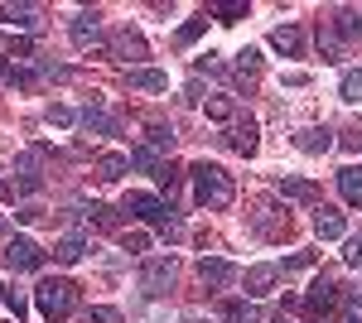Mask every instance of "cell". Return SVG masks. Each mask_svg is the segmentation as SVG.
<instances>
[{
  "instance_id": "cell-1",
  "label": "cell",
  "mask_w": 362,
  "mask_h": 323,
  "mask_svg": "<svg viewBox=\"0 0 362 323\" xmlns=\"http://www.w3.org/2000/svg\"><path fill=\"white\" fill-rule=\"evenodd\" d=\"M121 213L140 217V222H150V227H160V237H169V242H179L184 237V222H179V213H174V203H165L160 193H126V203H121Z\"/></svg>"
},
{
  "instance_id": "cell-2",
  "label": "cell",
  "mask_w": 362,
  "mask_h": 323,
  "mask_svg": "<svg viewBox=\"0 0 362 323\" xmlns=\"http://www.w3.org/2000/svg\"><path fill=\"white\" fill-rule=\"evenodd\" d=\"M189 174H194V198H198V208H232L237 189H232V174H227L223 164L198 160Z\"/></svg>"
},
{
  "instance_id": "cell-3",
  "label": "cell",
  "mask_w": 362,
  "mask_h": 323,
  "mask_svg": "<svg viewBox=\"0 0 362 323\" xmlns=\"http://www.w3.org/2000/svg\"><path fill=\"white\" fill-rule=\"evenodd\" d=\"M34 309H39L49 323L73 319V309H78V285H73V280H39V290H34Z\"/></svg>"
},
{
  "instance_id": "cell-4",
  "label": "cell",
  "mask_w": 362,
  "mask_h": 323,
  "mask_svg": "<svg viewBox=\"0 0 362 323\" xmlns=\"http://www.w3.org/2000/svg\"><path fill=\"white\" fill-rule=\"evenodd\" d=\"M338 304H343V290L334 285V275H314V285H309V295H305V314L314 323H324L338 314Z\"/></svg>"
},
{
  "instance_id": "cell-5",
  "label": "cell",
  "mask_w": 362,
  "mask_h": 323,
  "mask_svg": "<svg viewBox=\"0 0 362 323\" xmlns=\"http://www.w3.org/2000/svg\"><path fill=\"white\" fill-rule=\"evenodd\" d=\"M174 275H179V261L174 256H150V261H140V290L150 299H160V295H169Z\"/></svg>"
},
{
  "instance_id": "cell-6",
  "label": "cell",
  "mask_w": 362,
  "mask_h": 323,
  "mask_svg": "<svg viewBox=\"0 0 362 323\" xmlns=\"http://www.w3.org/2000/svg\"><path fill=\"white\" fill-rule=\"evenodd\" d=\"M0 256H5V266H10V270H44V261H49V251L34 242V237H10Z\"/></svg>"
},
{
  "instance_id": "cell-7",
  "label": "cell",
  "mask_w": 362,
  "mask_h": 323,
  "mask_svg": "<svg viewBox=\"0 0 362 323\" xmlns=\"http://www.w3.org/2000/svg\"><path fill=\"white\" fill-rule=\"evenodd\" d=\"M44 189V150H25L15 160V193H39Z\"/></svg>"
},
{
  "instance_id": "cell-8",
  "label": "cell",
  "mask_w": 362,
  "mask_h": 323,
  "mask_svg": "<svg viewBox=\"0 0 362 323\" xmlns=\"http://www.w3.org/2000/svg\"><path fill=\"white\" fill-rule=\"evenodd\" d=\"M68 34H73L78 49H102V44H107V34H102V15H97V10H78L73 25H68Z\"/></svg>"
},
{
  "instance_id": "cell-9",
  "label": "cell",
  "mask_w": 362,
  "mask_h": 323,
  "mask_svg": "<svg viewBox=\"0 0 362 323\" xmlns=\"http://www.w3.org/2000/svg\"><path fill=\"white\" fill-rule=\"evenodd\" d=\"M107 54L112 58H131V63H140V58H150V44H145V34L140 29H116L112 39H107Z\"/></svg>"
},
{
  "instance_id": "cell-10",
  "label": "cell",
  "mask_w": 362,
  "mask_h": 323,
  "mask_svg": "<svg viewBox=\"0 0 362 323\" xmlns=\"http://www.w3.org/2000/svg\"><path fill=\"white\" fill-rule=\"evenodd\" d=\"M237 275H242V270L232 266V261H223V256H203V261H198V280H203L208 290H227Z\"/></svg>"
},
{
  "instance_id": "cell-11",
  "label": "cell",
  "mask_w": 362,
  "mask_h": 323,
  "mask_svg": "<svg viewBox=\"0 0 362 323\" xmlns=\"http://www.w3.org/2000/svg\"><path fill=\"white\" fill-rule=\"evenodd\" d=\"M227 145H232L237 155H256V145H261V140H256V121H251V116H237V121L227 126Z\"/></svg>"
},
{
  "instance_id": "cell-12",
  "label": "cell",
  "mask_w": 362,
  "mask_h": 323,
  "mask_svg": "<svg viewBox=\"0 0 362 323\" xmlns=\"http://www.w3.org/2000/svg\"><path fill=\"white\" fill-rule=\"evenodd\" d=\"M78 126H83V131H97V135H121V121H116L112 111H102L97 102L78 111Z\"/></svg>"
},
{
  "instance_id": "cell-13",
  "label": "cell",
  "mask_w": 362,
  "mask_h": 323,
  "mask_svg": "<svg viewBox=\"0 0 362 323\" xmlns=\"http://www.w3.org/2000/svg\"><path fill=\"white\" fill-rule=\"evenodd\" d=\"M295 150H300V155H329V150H334V131H329V126H309V131L295 135Z\"/></svg>"
},
{
  "instance_id": "cell-14",
  "label": "cell",
  "mask_w": 362,
  "mask_h": 323,
  "mask_svg": "<svg viewBox=\"0 0 362 323\" xmlns=\"http://www.w3.org/2000/svg\"><path fill=\"white\" fill-rule=\"evenodd\" d=\"M242 280H247V295L251 299H266L271 290H276V280H280V266H251Z\"/></svg>"
},
{
  "instance_id": "cell-15",
  "label": "cell",
  "mask_w": 362,
  "mask_h": 323,
  "mask_svg": "<svg viewBox=\"0 0 362 323\" xmlns=\"http://www.w3.org/2000/svg\"><path fill=\"white\" fill-rule=\"evenodd\" d=\"M329 29H334L343 44H348V39H362V10H353V5H338L334 20H329Z\"/></svg>"
},
{
  "instance_id": "cell-16",
  "label": "cell",
  "mask_w": 362,
  "mask_h": 323,
  "mask_svg": "<svg viewBox=\"0 0 362 323\" xmlns=\"http://www.w3.org/2000/svg\"><path fill=\"white\" fill-rule=\"evenodd\" d=\"M271 49H276V54H285V58H300V49H305V29H300V25L271 29Z\"/></svg>"
},
{
  "instance_id": "cell-17",
  "label": "cell",
  "mask_w": 362,
  "mask_h": 323,
  "mask_svg": "<svg viewBox=\"0 0 362 323\" xmlns=\"http://www.w3.org/2000/svg\"><path fill=\"white\" fill-rule=\"evenodd\" d=\"M126 82L136 92H169V73H160V68H126Z\"/></svg>"
},
{
  "instance_id": "cell-18",
  "label": "cell",
  "mask_w": 362,
  "mask_h": 323,
  "mask_svg": "<svg viewBox=\"0 0 362 323\" xmlns=\"http://www.w3.org/2000/svg\"><path fill=\"white\" fill-rule=\"evenodd\" d=\"M343 232H348V222H343V213H338V208H319V213H314V237L338 242Z\"/></svg>"
},
{
  "instance_id": "cell-19",
  "label": "cell",
  "mask_w": 362,
  "mask_h": 323,
  "mask_svg": "<svg viewBox=\"0 0 362 323\" xmlns=\"http://www.w3.org/2000/svg\"><path fill=\"white\" fill-rule=\"evenodd\" d=\"M83 256H87V237H83V232H68V237L54 246V261H58V266H78Z\"/></svg>"
},
{
  "instance_id": "cell-20",
  "label": "cell",
  "mask_w": 362,
  "mask_h": 323,
  "mask_svg": "<svg viewBox=\"0 0 362 323\" xmlns=\"http://www.w3.org/2000/svg\"><path fill=\"white\" fill-rule=\"evenodd\" d=\"M131 174V155H97V179L102 184H116Z\"/></svg>"
},
{
  "instance_id": "cell-21",
  "label": "cell",
  "mask_w": 362,
  "mask_h": 323,
  "mask_svg": "<svg viewBox=\"0 0 362 323\" xmlns=\"http://www.w3.org/2000/svg\"><path fill=\"white\" fill-rule=\"evenodd\" d=\"M338 193H343L353 208H362V164H348V169H338Z\"/></svg>"
},
{
  "instance_id": "cell-22",
  "label": "cell",
  "mask_w": 362,
  "mask_h": 323,
  "mask_svg": "<svg viewBox=\"0 0 362 323\" xmlns=\"http://www.w3.org/2000/svg\"><path fill=\"white\" fill-rule=\"evenodd\" d=\"M218 314H223V323H261L256 304H247V299H223Z\"/></svg>"
},
{
  "instance_id": "cell-23",
  "label": "cell",
  "mask_w": 362,
  "mask_h": 323,
  "mask_svg": "<svg viewBox=\"0 0 362 323\" xmlns=\"http://www.w3.org/2000/svg\"><path fill=\"white\" fill-rule=\"evenodd\" d=\"M0 20L10 29H39V10L34 5H0Z\"/></svg>"
},
{
  "instance_id": "cell-24",
  "label": "cell",
  "mask_w": 362,
  "mask_h": 323,
  "mask_svg": "<svg viewBox=\"0 0 362 323\" xmlns=\"http://www.w3.org/2000/svg\"><path fill=\"white\" fill-rule=\"evenodd\" d=\"M280 198H295V203H314V198H319V184H309V179H295V174H285V179H280Z\"/></svg>"
},
{
  "instance_id": "cell-25",
  "label": "cell",
  "mask_w": 362,
  "mask_h": 323,
  "mask_svg": "<svg viewBox=\"0 0 362 323\" xmlns=\"http://www.w3.org/2000/svg\"><path fill=\"white\" fill-rule=\"evenodd\" d=\"M165 155H160V150H150V145H136V150H131V169H140V174H150V179H155V174H160V169H165Z\"/></svg>"
},
{
  "instance_id": "cell-26",
  "label": "cell",
  "mask_w": 362,
  "mask_h": 323,
  "mask_svg": "<svg viewBox=\"0 0 362 323\" xmlns=\"http://www.w3.org/2000/svg\"><path fill=\"white\" fill-rule=\"evenodd\" d=\"M208 15L218 20V25H237V20H247L251 5L247 0H218V5H208Z\"/></svg>"
},
{
  "instance_id": "cell-27",
  "label": "cell",
  "mask_w": 362,
  "mask_h": 323,
  "mask_svg": "<svg viewBox=\"0 0 362 323\" xmlns=\"http://www.w3.org/2000/svg\"><path fill=\"white\" fill-rule=\"evenodd\" d=\"M319 54H324V63H343V39L329 25H319Z\"/></svg>"
},
{
  "instance_id": "cell-28",
  "label": "cell",
  "mask_w": 362,
  "mask_h": 323,
  "mask_svg": "<svg viewBox=\"0 0 362 323\" xmlns=\"http://www.w3.org/2000/svg\"><path fill=\"white\" fill-rule=\"evenodd\" d=\"M338 97H343V102H362V68H348V73H343Z\"/></svg>"
},
{
  "instance_id": "cell-29",
  "label": "cell",
  "mask_w": 362,
  "mask_h": 323,
  "mask_svg": "<svg viewBox=\"0 0 362 323\" xmlns=\"http://www.w3.org/2000/svg\"><path fill=\"white\" fill-rule=\"evenodd\" d=\"M145 145H150V150H160V155L174 150V126H150V131H145Z\"/></svg>"
},
{
  "instance_id": "cell-30",
  "label": "cell",
  "mask_w": 362,
  "mask_h": 323,
  "mask_svg": "<svg viewBox=\"0 0 362 323\" xmlns=\"http://www.w3.org/2000/svg\"><path fill=\"white\" fill-rule=\"evenodd\" d=\"M232 68H237V78H242V82H247V78H256V73H261V54H256V49H242Z\"/></svg>"
},
{
  "instance_id": "cell-31",
  "label": "cell",
  "mask_w": 362,
  "mask_h": 323,
  "mask_svg": "<svg viewBox=\"0 0 362 323\" xmlns=\"http://www.w3.org/2000/svg\"><path fill=\"white\" fill-rule=\"evenodd\" d=\"M208 116H213V121H223V126H232V121H237L232 97H208Z\"/></svg>"
},
{
  "instance_id": "cell-32",
  "label": "cell",
  "mask_w": 362,
  "mask_h": 323,
  "mask_svg": "<svg viewBox=\"0 0 362 323\" xmlns=\"http://www.w3.org/2000/svg\"><path fill=\"white\" fill-rule=\"evenodd\" d=\"M83 217L92 222V227H116V208H107V203H87Z\"/></svg>"
},
{
  "instance_id": "cell-33",
  "label": "cell",
  "mask_w": 362,
  "mask_h": 323,
  "mask_svg": "<svg viewBox=\"0 0 362 323\" xmlns=\"http://www.w3.org/2000/svg\"><path fill=\"white\" fill-rule=\"evenodd\" d=\"M44 121L58 126V131H68V126H78V111H73V107H58V102H54V107L44 111Z\"/></svg>"
},
{
  "instance_id": "cell-34",
  "label": "cell",
  "mask_w": 362,
  "mask_h": 323,
  "mask_svg": "<svg viewBox=\"0 0 362 323\" xmlns=\"http://www.w3.org/2000/svg\"><path fill=\"white\" fill-rule=\"evenodd\" d=\"M83 323H126L121 319V309H107V304H97V309H87Z\"/></svg>"
},
{
  "instance_id": "cell-35",
  "label": "cell",
  "mask_w": 362,
  "mask_h": 323,
  "mask_svg": "<svg viewBox=\"0 0 362 323\" xmlns=\"http://www.w3.org/2000/svg\"><path fill=\"white\" fill-rule=\"evenodd\" d=\"M0 299H5V309L15 314V323H20V319H25V314H29V299L20 295V290H5V295H0Z\"/></svg>"
},
{
  "instance_id": "cell-36",
  "label": "cell",
  "mask_w": 362,
  "mask_h": 323,
  "mask_svg": "<svg viewBox=\"0 0 362 323\" xmlns=\"http://www.w3.org/2000/svg\"><path fill=\"white\" fill-rule=\"evenodd\" d=\"M39 78H54V82H68V78H73V68H63V63H49V58H39Z\"/></svg>"
},
{
  "instance_id": "cell-37",
  "label": "cell",
  "mask_w": 362,
  "mask_h": 323,
  "mask_svg": "<svg viewBox=\"0 0 362 323\" xmlns=\"http://www.w3.org/2000/svg\"><path fill=\"white\" fill-rule=\"evenodd\" d=\"M121 246H126L131 256H145V251H150V237H145V232H126V237H121Z\"/></svg>"
},
{
  "instance_id": "cell-38",
  "label": "cell",
  "mask_w": 362,
  "mask_h": 323,
  "mask_svg": "<svg viewBox=\"0 0 362 323\" xmlns=\"http://www.w3.org/2000/svg\"><path fill=\"white\" fill-rule=\"evenodd\" d=\"M179 179H184V169H179V164H165V169L155 174V184H160V189H169V193H174V184H179Z\"/></svg>"
},
{
  "instance_id": "cell-39",
  "label": "cell",
  "mask_w": 362,
  "mask_h": 323,
  "mask_svg": "<svg viewBox=\"0 0 362 323\" xmlns=\"http://www.w3.org/2000/svg\"><path fill=\"white\" fill-rule=\"evenodd\" d=\"M309 266H314V251H300V256H290L280 270H285V275H295V270H309Z\"/></svg>"
},
{
  "instance_id": "cell-40",
  "label": "cell",
  "mask_w": 362,
  "mask_h": 323,
  "mask_svg": "<svg viewBox=\"0 0 362 323\" xmlns=\"http://www.w3.org/2000/svg\"><path fill=\"white\" fill-rule=\"evenodd\" d=\"M203 29H208V20H189V25L179 29V44H194V39L203 34Z\"/></svg>"
},
{
  "instance_id": "cell-41",
  "label": "cell",
  "mask_w": 362,
  "mask_h": 323,
  "mask_svg": "<svg viewBox=\"0 0 362 323\" xmlns=\"http://www.w3.org/2000/svg\"><path fill=\"white\" fill-rule=\"evenodd\" d=\"M34 82H39V68H15L10 87H34Z\"/></svg>"
},
{
  "instance_id": "cell-42",
  "label": "cell",
  "mask_w": 362,
  "mask_h": 323,
  "mask_svg": "<svg viewBox=\"0 0 362 323\" xmlns=\"http://www.w3.org/2000/svg\"><path fill=\"white\" fill-rule=\"evenodd\" d=\"M15 217H20V222H39L44 208H39V203H25V208H15Z\"/></svg>"
},
{
  "instance_id": "cell-43",
  "label": "cell",
  "mask_w": 362,
  "mask_h": 323,
  "mask_svg": "<svg viewBox=\"0 0 362 323\" xmlns=\"http://www.w3.org/2000/svg\"><path fill=\"white\" fill-rule=\"evenodd\" d=\"M198 73H223V58H218V54H203V58H198Z\"/></svg>"
},
{
  "instance_id": "cell-44",
  "label": "cell",
  "mask_w": 362,
  "mask_h": 323,
  "mask_svg": "<svg viewBox=\"0 0 362 323\" xmlns=\"http://www.w3.org/2000/svg\"><path fill=\"white\" fill-rule=\"evenodd\" d=\"M10 54H15V58H29V54H34V44H29V39H10Z\"/></svg>"
},
{
  "instance_id": "cell-45",
  "label": "cell",
  "mask_w": 362,
  "mask_h": 323,
  "mask_svg": "<svg viewBox=\"0 0 362 323\" xmlns=\"http://www.w3.org/2000/svg\"><path fill=\"white\" fill-rule=\"evenodd\" d=\"M343 261H348V266H358V270H362V242H353V246H348V251H343Z\"/></svg>"
},
{
  "instance_id": "cell-46",
  "label": "cell",
  "mask_w": 362,
  "mask_h": 323,
  "mask_svg": "<svg viewBox=\"0 0 362 323\" xmlns=\"http://www.w3.org/2000/svg\"><path fill=\"white\" fill-rule=\"evenodd\" d=\"M10 78H15V68H10V58L0 54V87H10Z\"/></svg>"
},
{
  "instance_id": "cell-47",
  "label": "cell",
  "mask_w": 362,
  "mask_h": 323,
  "mask_svg": "<svg viewBox=\"0 0 362 323\" xmlns=\"http://www.w3.org/2000/svg\"><path fill=\"white\" fill-rule=\"evenodd\" d=\"M285 87H309V73H285Z\"/></svg>"
},
{
  "instance_id": "cell-48",
  "label": "cell",
  "mask_w": 362,
  "mask_h": 323,
  "mask_svg": "<svg viewBox=\"0 0 362 323\" xmlns=\"http://www.w3.org/2000/svg\"><path fill=\"white\" fill-rule=\"evenodd\" d=\"M179 323H213V319H208V314H198V309H189V314H184Z\"/></svg>"
},
{
  "instance_id": "cell-49",
  "label": "cell",
  "mask_w": 362,
  "mask_h": 323,
  "mask_svg": "<svg viewBox=\"0 0 362 323\" xmlns=\"http://www.w3.org/2000/svg\"><path fill=\"white\" fill-rule=\"evenodd\" d=\"M0 198H15V189H10V184H0Z\"/></svg>"
},
{
  "instance_id": "cell-50",
  "label": "cell",
  "mask_w": 362,
  "mask_h": 323,
  "mask_svg": "<svg viewBox=\"0 0 362 323\" xmlns=\"http://www.w3.org/2000/svg\"><path fill=\"white\" fill-rule=\"evenodd\" d=\"M343 323H362V319H353V314H348V319H343Z\"/></svg>"
},
{
  "instance_id": "cell-51",
  "label": "cell",
  "mask_w": 362,
  "mask_h": 323,
  "mask_svg": "<svg viewBox=\"0 0 362 323\" xmlns=\"http://www.w3.org/2000/svg\"><path fill=\"white\" fill-rule=\"evenodd\" d=\"M280 323H290V319H285V314H280Z\"/></svg>"
},
{
  "instance_id": "cell-52",
  "label": "cell",
  "mask_w": 362,
  "mask_h": 323,
  "mask_svg": "<svg viewBox=\"0 0 362 323\" xmlns=\"http://www.w3.org/2000/svg\"><path fill=\"white\" fill-rule=\"evenodd\" d=\"M0 295H5V290H0Z\"/></svg>"
}]
</instances>
